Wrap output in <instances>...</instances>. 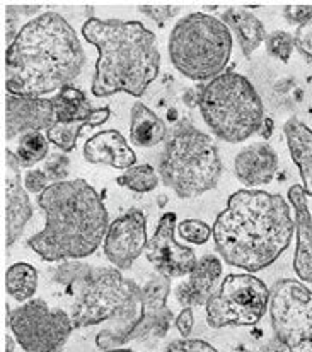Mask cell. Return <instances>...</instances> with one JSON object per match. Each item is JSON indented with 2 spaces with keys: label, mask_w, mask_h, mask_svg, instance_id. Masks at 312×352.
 Instances as JSON below:
<instances>
[{
  "label": "cell",
  "mask_w": 312,
  "mask_h": 352,
  "mask_svg": "<svg viewBox=\"0 0 312 352\" xmlns=\"http://www.w3.org/2000/svg\"><path fill=\"white\" fill-rule=\"evenodd\" d=\"M212 231L224 262L252 274L275 263L289 248L296 221L278 193L239 190L229 197Z\"/></svg>",
  "instance_id": "cell-1"
},
{
  "label": "cell",
  "mask_w": 312,
  "mask_h": 352,
  "mask_svg": "<svg viewBox=\"0 0 312 352\" xmlns=\"http://www.w3.org/2000/svg\"><path fill=\"white\" fill-rule=\"evenodd\" d=\"M84 63L86 54L75 30L58 12H43L27 21L7 47V93L45 98L72 86Z\"/></svg>",
  "instance_id": "cell-2"
},
{
  "label": "cell",
  "mask_w": 312,
  "mask_h": 352,
  "mask_svg": "<svg viewBox=\"0 0 312 352\" xmlns=\"http://www.w3.org/2000/svg\"><path fill=\"white\" fill-rule=\"evenodd\" d=\"M53 280L69 287L75 298L70 313L75 329L113 322V327L96 336V346L101 351L121 349L132 342L143 318L142 287L139 284L125 279L120 270L93 267L77 260L55 269Z\"/></svg>",
  "instance_id": "cell-3"
},
{
  "label": "cell",
  "mask_w": 312,
  "mask_h": 352,
  "mask_svg": "<svg viewBox=\"0 0 312 352\" xmlns=\"http://www.w3.org/2000/svg\"><path fill=\"white\" fill-rule=\"evenodd\" d=\"M38 206L45 212V230L27 239V246L47 262L86 258L104 243L108 210L86 179L51 183Z\"/></svg>",
  "instance_id": "cell-4"
},
{
  "label": "cell",
  "mask_w": 312,
  "mask_h": 352,
  "mask_svg": "<svg viewBox=\"0 0 312 352\" xmlns=\"http://www.w3.org/2000/svg\"><path fill=\"white\" fill-rule=\"evenodd\" d=\"M82 34L99 54L91 87L94 96L126 93L140 98L159 76L160 52L156 34L139 21L89 17Z\"/></svg>",
  "instance_id": "cell-5"
},
{
  "label": "cell",
  "mask_w": 312,
  "mask_h": 352,
  "mask_svg": "<svg viewBox=\"0 0 312 352\" xmlns=\"http://www.w3.org/2000/svg\"><path fill=\"white\" fill-rule=\"evenodd\" d=\"M157 171L180 199H196L219 185L224 164L212 137L183 118L167 135Z\"/></svg>",
  "instance_id": "cell-6"
},
{
  "label": "cell",
  "mask_w": 312,
  "mask_h": 352,
  "mask_svg": "<svg viewBox=\"0 0 312 352\" xmlns=\"http://www.w3.org/2000/svg\"><path fill=\"white\" fill-rule=\"evenodd\" d=\"M200 111L215 137L239 144L258 133L265 123V107L251 80L224 72L202 87Z\"/></svg>",
  "instance_id": "cell-7"
},
{
  "label": "cell",
  "mask_w": 312,
  "mask_h": 352,
  "mask_svg": "<svg viewBox=\"0 0 312 352\" xmlns=\"http://www.w3.org/2000/svg\"><path fill=\"white\" fill-rule=\"evenodd\" d=\"M167 50L178 72L196 82H210L229 63L232 34L222 19L193 12L173 28Z\"/></svg>",
  "instance_id": "cell-8"
},
{
  "label": "cell",
  "mask_w": 312,
  "mask_h": 352,
  "mask_svg": "<svg viewBox=\"0 0 312 352\" xmlns=\"http://www.w3.org/2000/svg\"><path fill=\"white\" fill-rule=\"evenodd\" d=\"M272 291L252 274H230L206 302L212 329L252 327L265 316Z\"/></svg>",
  "instance_id": "cell-9"
},
{
  "label": "cell",
  "mask_w": 312,
  "mask_h": 352,
  "mask_svg": "<svg viewBox=\"0 0 312 352\" xmlns=\"http://www.w3.org/2000/svg\"><path fill=\"white\" fill-rule=\"evenodd\" d=\"M276 340L289 352H312V291L293 279L276 280L269 298Z\"/></svg>",
  "instance_id": "cell-10"
},
{
  "label": "cell",
  "mask_w": 312,
  "mask_h": 352,
  "mask_svg": "<svg viewBox=\"0 0 312 352\" xmlns=\"http://www.w3.org/2000/svg\"><path fill=\"white\" fill-rule=\"evenodd\" d=\"M10 332L24 352H58L75 329L63 309H51L43 299H31L7 315Z\"/></svg>",
  "instance_id": "cell-11"
},
{
  "label": "cell",
  "mask_w": 312,
  "mask_h": 352,
  "mask_svg": "<svg viewBox=\"0 0 312 352\" xmlns=\"http://www.w3.org/2000/svg\"><path fill=\"white\" fill-rule=\"evenodd\" d=\"M176 214L166 212L160 217L157 230L145 248V256L157 274L167 279H180L189 276L196 265V255L191 248L180 245L174 238Z\"/></svg>",
  "instance_id": "cell-12"
},
{
  "label": "cell",
  "mask_w": 312,
  "mask_h": 352,
  "mask_svg": "<svg viewBox=\"0 0 312 352\" xmlns=\"http://www.w3.org/2000/svg\"><path fill=\"white\" fill-rule=\"evenodd\" d=\"M149 245L147 217L140 209H130L110 224L103 250L118 270H128Z\"/></svg>",
  "instance_id": "cell-13"
},
{
  "label": "cell",
  "mask_w": 312,
  "mask_h": 352,
  "mask_svg": "<svg viewBox=\"0 0 312 352\" xmlns=\"http://www.w3.org/2000/svg\"><path fill=\"white\" fill-rule=\"evenodd\" d=\"M171 293V279L154 274L149 283L142 287L143 318L139 329L133 333V340L145 342V340L164 339L169 332L174 318L173 311L166 306L167 296Z\"/></svg>",
  "instance_id": "cell-14"
},
{
  "label": "cell",
  "mask_w": 312,
  "mask_h": 352,
  "mask_svg": "<svg viewBox=\"0 0 312 352\" xmlns=\"http://www.w3.org/2000/svg\"><path fill=\"white\" fill-rule=\"evenodd\" d=\"M5 104L7 140L29 132L50 130L57 123L53 101L48 98L14 96L7 93Z\"/></svg>",
  "instance_id": "cell-15"
},
{
  "label": "cell",
  "mask_w": 312,
  "mask_h": 352,
  "mask_svg": "<svg viewBox=\"0 0 312 352\" xmlns=\"http://www.w3.org/2000/svg\"><path fill=\"white\" fill-rule=\"evenodd\" d=\"M5 245H14L23 234L24 226L33 217V206L23 186L19 173V163L12 151L5 153Z\"/></svg>",
  "instance_id": "cell-16"
},
{
  "label": "cell",
  "mask_w": 312,
  "mask_h": 352,
  "mask_svg": "<svg viewBox=\"0 0 312 352\" xmlns=\"http://www.w3.org/2000/svg\"><path fill=\"white\" fill-rule=\"evenodd\" d=\"M306 192L302 185H293L289 190V202L292 204L296 221L297 248L293 256V272L302 283H312V216L307 207Z\"/></svg>",
  "instance_id": "cell-17"
},
{
  "label": "cell",
  "mask_w": 312,
  "mask_h": 352,
  "mask_svg": "<svg viewBox=\"0 0 312 352\" xmlns=\"http://www.w3.org/2000/svg\"><path fill=\"white\" fill-rule=\"evenodd\" d=\"M278 171V156L266 142L244 147L234 160V173L243 185L261 186L273 182Z\"/></svg>",
  "instance_id": "cell-18"
},
{
  "label": "cell",
  "mask_w": 312,
  "mask_h": 352,
  "mask_svg": "<svg viewBox=\"0 0 312 352\" xmlns=\"http://www.w3.org/2000/svg\"><path fill=\"white\" fill-rule=\"evenodd\" d=\"M220 277H222V260L213 255L202 256L196 262L195 269L189 272L187 283L178 286L176 301L184 308L206 306L210 296L215 293V286Z\"/></svg>",
  "instance_id": "cell-19"
},
{
  "label": "cell",
  "mask_w": 312,
  "mask_h": 352,
  "mask_svg": "<svg viewBox=\"0 0 312 352\" xmlns=\"http://www.w3.org/2000/svg\"><path fill=\"white\" fill-rule=\"evenodd\" d=\"M84 160L91 164H104L115 170L135 166L136 156L118 130H104L84 144Z\"/></svg>",
  "instance_id": "cell-20"
},
{
  "label": "cell",
  "mask_w": 312,
  "mask_h": 352,
  "mask_svg": "<svg viewBox=\"0 0 312 352\" xmlns=\"http://www.w3.org/2000/svg\"><path fill=\"white\" fill-rule=\"evenodd\" d=\"M289 153L299 168L302 188L307 197H312V130L297 118L287 120L283 125Z\"/></svg>",
  "instance_id": "cell-21"
},
{
  "label": "cell",
  "mask_w": 312,
  "mask_h": 352,
  "mask_svg": "<svg viewBox=\"0 0 312 352\" xmlns=\"http://www.w3.org/2000/svg\"><path fill=\"white\" fill-rule=\"evenodd\" d=\"M222 23L237 36L239 47L248 58L259 45L266 41V31L261 21L246 7H229L224 10Z\"/></svg>",
  "instance_id": "cell-22"
},
{
  "label": "cell",
  "mask_w": 312,
  "mask_h": 352,
  "mask_svg": "<svg viewBox=\"0 0 312 352\" xmlns=\"http://www.w3.org/2000/svg\"><path fill=\"white\" fill-rule=\"evenodd\" d=\"M167 126L143 103H135L130 111V140L136 147H156L167 139Z\"/></svg>",
  "instance_id": "cell-23"
},
{
  "label": "cell",
  "mask_w": 312,
  "mask_h": 352,
  "mask_svg": "<svg viewBox=\"0 0 312 352\" xmlns=\"http://www.w3.org/2000/svg\"><path fill=\"white\" fill-rule=\"evenodd\" d=\"M111 110L108 107L97 108L93 111L89 118L86 120H75V122L62 123L57 122L50 130H47V137L51 144L58 147L62 153H70V151L75 149L77 140H79L80 130L84 126H101L108 122L110 118Z\"/></svg>",
  "instance_id": "cell-24"
},
{
  "label": "cell",
  "mask_w": 312,
  "mask_h": 352,
  "mask_svg": "<svg viewBox=\"0 0 312 352\" xmlns=\"http://www.w3.org/2000/svg\"><path fill=\"white\" fill-rule=\"evenodd\" d=\"M53 108L57 122L69 123L75 122V120H86L93 115V108H91L89 100H87L86 93L75 86H67L58 91L53 98Z\"/></svg>",
  "instance_id": "cell-25"
},
{
  "label": "cell",
  "mask_w": 312,
  "mask_h": 352,
  "mask_svg": "<svg viewBox=\"0 0 312 352\" xmlns=\"http://www.w3.org/2000/svg\"><path fill=\"white\" fill-rule=\"evenodd\" d=\"M5 287L16 301H31L38 289V270L29 263H14L5 272Z\"/></svg>",
  "instance_id": "cell-26"
},
{
  "label": "cell",
  "mask_w": 312,
  "mask_h": 352,
  "mask_svg": "<svg viewBox=\"0 0 312 352\" xmlns=\"http://www.w3.org/2000/svg\"><path fill=\"white\" fill-rule=\"evenodd\" d=\"M48 140L47 133L29 132L19 137L16 157L21 168H33L40 161L48 156Z\"/></svg>",
  "instance_id": "cell-27"
},
{
  "label": "cell",
  "mask_w": 312,
  "mask_h": 352,
  "mask_svg": "<svg viewBox=\"0 0 312 352\" xmlns=\"http://www.w3.org/2000/svg\"><path fill=\"white\" fill-rule=\"evenodd\" d=\"M159 171L150 164H135L130 170H126L117 183L120 186L132 190L136 193H149L159 185Z\"/></svg>",
  "instance_id": "cell-28"
},
{
  "label": "cell",
  "mask_w": 312,
  "mask_h": 352,
  "mask_svg": "<svg viewBox=\"0 0 312 352\" xmlns=\"http://www.w3.org/2000/svg\"><path fill=\"white\" fill-rule=\"evenodd\" d=\"M266 50L272 57L282 60V62H289L292 57V52L296 48V38L287 31H273L266 36Z\"/></svg>",
  "instance_id": "cell-29"
},
{
  "label": "cell",
  "mask_w": 312,
  "mask_h": 352,
  "mask_svg": "<svg viewBox=\"0 0 312 352\" xmlns=\"http://www.w3.org/2000/svg\"><path fill=\"white\" fill-rule=\"evenodd\" d=\"M178 234L183 241L193 243V245H205L213 234L212 228L200 219H184L178 224Z\"/></svg>",
  "instance_id": "cell-30"
},
{
  "label": "cell",
  "mask_w": 312,
  "mask_h": 352,
  "mask_svg": "<svg viewBox=\"0 0 312 352\" xmlns=\"http://www.w3.org/2000/svg\"><path fill=\"white\" fill-rule=\"evenodd\" d=\"M43 171L47 173L50 182L53 183L67 182V176L70 175V160L60 153L53 154V156H50L47 161H45Z\"/></svg>",
  "instance_id": "cell-31"
},
{
  "label": "cell",
  "mask_w": 312,
  "mask_h": 352,
  "mask_svg": "<svg viewBox=\"0 0 312 352\" xmlns=\"http://www.w3.org/2000/svg\"><path fill=\"white\" fill-rule=\"evenodd\" d=\"M293 38H296V48L300 52V55L312 63V17L297 28Z\"/></svg>",
  "instance_id": "cell-32"
},
{
  "label": "cell",
  "mask_w": 312,
  "mask_h": 352,
  "mask_svg": "<svg viewBox=\"0 0 312 352\" xmlns=\"http://www.w3.org/2000/svg\"><path fill=\"white\" fill-rule=\"evenodd\" d=\"M139 10L143 16L150 17L152 21H156L159 26H164L167 19L174 17L176 14H180L181 7L180 6H139Z\"/></svg>",
  "instance_id": "cell-33"
},
{
  "label": "cell",
  "mask_w": 312,
  "mask_h": 352,
  "mask_svg": "<svg viewBox=\"0 0 312 352\" xmlns=\"http://www.w3.org/2000/svg\"><path fill=\"white\" fill-rule=\"evenodd\" d=\"M164 352H219L213 346L203 340L181 339L176 342H171Z\"/></svg>",
  "instance_id": "cell-34"
},
{
  "label": "cell",
  "mask_w": 312,
  "mask_h": 352,
  "mask_svg": "<svg viewBox=\"0 0 312 352\" xmlns=\"http://www.w3.org/2000/svg\"><path fill=\"white\" fill-rule=\"evenodd\" d=\"M48 176L43 170H29L26 175H24V188L27 190L29 193H41L48 188Z\"/></svg>",
  "instance_id": "cell-35"
},
{
  "label": "cell",
  "mask_w": 312,
  "mask_h": 352,
  "mask_svg": "<svg viewBox=\"0 0 312 352\" xmlns=\"http://www.w3.org/2000/svg\"><path fill=\"white\" fill-rule=\"evenodd\" d=\"M283 16L290 24H304L312 17V6H287L283 7Z\"/></svg>",
  "instance_id": "cell-36"
},
{
  "label": "cell",
  "mask_w": 312,
  "mask_h": 352,
  "mask_svg": "<svg viewBox=\"0 0 312 352\" xmlns=\"http://www.w3.org/2000/svg\"><path fill=\"white\" fill-rule=\"evenodd\" d=\"M174 325H176L178 332L181 333L183 339H188L189 333H191L193 325H195V316H193V308H183V311L176 316L174 320Z\"/></svg>",
  "instance_id": "cell-37"
},
{
  "label": "cell",
  "mask_w": 312,
  "mask_h": 352,
  "mask_svg": "<svg viewBox=\"0 0 312 352\" xmlns=\"http://www.w3.org/2000/svg\"><path fill=\"white\" fill-rule=\"evenodd\" d=\"M200 100H202V89H200V91L188 89L187 93H184V96H183V101L188 104L189 108L200 107Z\"/></svg>",
  "instance_id": "cell-38"
},
{
  "label": "cell",
  "mask_w": 312,
  "mask_h": 352,
  "mask_svg": "<svg viewBox=\"0 0 312 352\" xmlns=\"http://www.w3.org/2000/svg\"><path fill=\"white\" fill-rule=\"evenodd\" d=\"M272 129H273V122L269 118H266L265 123H263L261 130H259V135L265 137V139H269V135H272Z\"/></svg>",
  "instance_id": "cell-39"
},
{
  "label": "cell",
  "mask_w": 312,
  "mask_h": 352,
  "mask_svg": "<svg viewBox=\"0 0 312 352\" xmlns=\"http://www.w3.org/2000/svg\"><path fill=\"white\" fill-rule=\"evenodd\" d=\"M236 352H280L278 349H276V346L275 344H268V346L266 347H261V349H258V351H248V349H244V347H241L239 351H236Z\"/></svg>",
  "instance_id": "cell-40"
},
{
  "label": "cell",
  "mask_w": 312,
  "mask_h": 352,
  "mask_svg": "<svg viewBox=\"0 0 312 352\" xmlns=\"http://www.w3.org/2000/svg\"><path fill=\"white\" fill-rule=\"evenodd\" d=\"M5 342H7V351L5 352H14V339H12V337L7 336Z\"/></svg>",
  "instance_id": "cell-41"
},
{
  "label": "cell",
  "mask_w": 312,
  "mask_h": 352,
  "mask_svg": "<svg viewBox=\"0 0 312 352\" xmlns=\"http://www.w3.org/2000/svg\"><path fill=\"white\" fill-rule=\"evenodd\" d=\"M164 206H166V197L160 195L159 197V207H164Z\"/></svg>",
  "instance_id": "cell-42"
},
{
  "label": "cell",
  "mask_w": 312,
  "mask_h": 352,
  "mask_svg": "<svg viewBox=\"0 0 312 352\" xmlns=\"http://www.w3.org/2000/svg\"><path fill=\"white\" fill-rule=\"evenodd\" d=\"M103 352H135V351H130V349H113V351H103Z\"/></svg>",
  "instance_id": "cell-43"
},
{
  "label": "cell",
  "mask_w": 312,
  "mask_h": 352,
  "mask_svg": "<svg viewBox=\"0 0 312 352\" xmlns=\"http://www.w3.org/2000/svg\"><path fill=\"white\" fill-rule=\"evenodd\" d=\"M311 120H312V107H311Z\"/></svg>",
  "instance_id": "cell-44"
}]
</instances>
